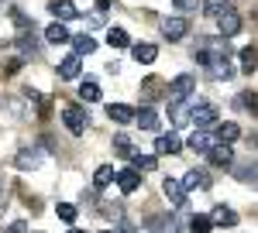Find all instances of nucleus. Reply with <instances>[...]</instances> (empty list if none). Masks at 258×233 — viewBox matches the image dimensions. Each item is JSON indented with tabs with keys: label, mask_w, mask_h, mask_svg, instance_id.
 <instances>
[{
	"label": "nucleus",
	"mask_w": 258,
	"mask_h": 233,
	"mask_svg": "<svg viewBox=\"0 0 258 233\" xmlns=\"http://www.w3.org/2000/svg\"><path fill=\"white\" fill-rule=\"evenodd\" d=\"M214 223H217V226H238V213H234V209H231V206H224V202H220V206H214Z\"/></svg>",
	"instance_id": "22"
},
{
	"label": "nucleus",
	"mask_w": 258,
	"mask_h": 233,
	"mask_svg": "<svg viewBox=\"0 0 258 233\" xmlns=\"http://www.w3.org/2000/svg\"><path fill=\"white\" fill-rule=\"evenodd\" d=\"M117 189L124 195L138 192V189H141V172H138V168H120V172H117Z\"/></svg>",
	"instance_id": "10"
},
{
	"label": "nucleus",
	"mask_w": 258,
	"mask_h": 233,
	"mask_svg": "<svg viewBox=\"0 0 258 233\" xmlns=\"http://www.w3.org/2000/svg\"><path fill=\"white\" fill-rule=\"evenodd\" d=\"M48 14H55V21H76L80 18V7L73 0H52L48 4Z\"/></svg>",
	"instance_id": "12"
},
{
	"label": "nucleus",
	"mask_w": 258,
	"mask_h": 233,
	"mask_svg": "<svg viewBox=\"0 0 258 233\" xmlns=\"http://www.w3.org/2000/svg\"><path fill=\"white\" fill-rule=\"evenodd\" d=\"M145 226H148L152 233H169V223H165L162 216H148V219H145Z\"/></svg>",
	"instance_id": "37"
},
{
	"label": "nucleus",
	"mask_w": 258,
	"mask_h": 233,
	"mask_svg": "<svg viewBox=\"0 0 258 233\" xmlns=\"http://www.w3.org/2000/svg\"><path fill=\"white\" fill-rule=\"evenodd\" d=\"M107 117H110L114 124H135V120H138V110H131V106H124V103H107Z\"/></svg>",
	"instance_id": "16"
},
{
	"label": "nucleus",
	"mask_w": 258,
	"mask_h": 233,
	"mask_svg": "<svg viewBox=\"0 0 258 233\" xmlns=\"http://www.w3.org/2000/svg\"><path fill=\"white\" fill-rule=\"evenodd\" d=\"M4 233H28V223H24V219H18V223H11Z\"/></svg>",
	"instance_id": "40"
},
{
	"label": "nucleus",
	"mask_w": 258,
	"mask_h": 233,
	"mask_svg": "<svg viewBox=\"0 0 258 233\" xmlns=\"http://www.w3.org/2000/svg\"><path fill=\"white\" fill-rule=\"evenodd\" d=\"M69 233H86V230H80V226H73V230H69Z\"/></svg>",
	"instance_id": "42"
},
{
	"label": "nucleus",
	"mask_w": 258,
	"mask_h": 233,
	"mask_svg": "<svg viewBox=\"0 0 258 233\" xmlns=\"http://www.w3.org/2000/svg\"><path fill=\"white\" fill-rule=\"evenodd\" d=\"M238 103L244 106V110H251V113H258V93H251V89H244V93H238Z\"/></svg>",
	"instance_id": "36"
},
{
	"label": "nucleus",
	"mask_w": 258,
	"mask_h": 233,
	"mask_svg": "<svg viewBox=\"0 0 258 233\" xmlns=\"http://www.w3.org/2000/svg\"><path fill=\"white\" fill-rule=\"evenodd\" d=\"M14 48H18V55L21 58H35L38 55V38H35V28H31V31H21L18 35V41H14Z\"/></svg>",
	"instance_id": "9"
},
{
	"label": "nucleus",
	"mask_w": 258,
	"mask_h": 233,
	"mask_svg": "<svg viewBox=\"0 0 258 233\" xmlns=\"http://www.w3.org/2000/svg\"><path fill=\"white\" fill-rule=\"evenodd\" d=\"M55 213H59V219H62V223H76L80 209H76L73 202H59V206H55Z\"/></svg>",
	"instance_id": "33"
},
{
	"label": "nucleus",
	"mask_w": 258,
	"mask_h": 233,
	"mask_svg": "<svg viewBox=\"0 0 258 233\" xmlns=\"http://www.w3.org/2000/svg\"><path fill=\"white\" fill-rule=\"evenodd\" d=\"M131 58H135L138 65H152V62L159 58V48H155L152 41H138V45H131Z\"/></svg>",
	"instance_id": "13"
},
{
	"label": "nucleus",
	"mask_w": 258,
	"mask_h": 233,
	"mask_svg": "<svg viewBox=\"0 0 258 233\" xmlns=\"http://www.w3.org/2000/svg\"><path fill=\"white\" fill-rule=\"evenodd\" d=\"M110 182H117V172L110 165H100L97 172H93V189H107Z\"/></svg>",
	"instance_id": "26"
},
{
	"label": "nucleus",
	"mask_w": 258,
	"mask_h": 233,
	"mask_svg": "<svg viewBox=\"0 0 258 233\" xmlns=\"http://www.w3.org/2000/svg\"><path fill=\"white\" fill-rule=\"evenodd\" d=\"M110 4L114 0H97V11H110Z\"/></svg>",
	"instance_id": "41"
},
{
	"label": "nucleus",
	"mask_w": 258,
	"mask_h": 233,
	"mask_svg": "<svg viewBox=\"0 0 258 233\" xmlns=\"http://www.w3.org/2000/svg\"><path fill=\"white\" fill-rule=\"evenodd\" d=\"M169 117L176 120V127H186L189 117H193V106H186V103H169Z\"/></svg>",
	"instance_id": "27"
},
{
	"label": "nucleus",
	"mask_w": 258,
	"mask_h": 233,
	"mask_svg": "<svg viewBox=\"0 0 258 233\" xmlns=\"http://www.w3.org/2000/svg\"><path fill=\"white\" fill-rule=\"evenodd\" d=\"M41 158H45V155H41V148H38V144H31V148H21L18 155H14V165H18L21 172H35V168L41 165Z\"/></svg>",
	"instance_id": "7"
},
{
	"label": "nucleus",
	"mask_w": 258,
	"mask_h": 233,
	"mask_svg": "<svg viewBox=\"0 0 258 233\" xmlns=\"http://www.w3.org/2000/svg\"><path fill=\"white\" fill-rule=\"evenodd\" d=\"M45 41H48V45H66V41H73L66 21H52V24L45 28Z\"/></svg>",
	"instance_id": "15"
},
{
	"label": "nucleus",
	"mask_w": 258,
	"mask_h": 233,
	"mask_svg": "<svg viewBox=\"0 0 258 233\" xmlns=\"http://www.w3.org/2000/svg\"><path fill=\"white\" fill-rule=\"evenodd\" d=\"M182 185H186V192H193V189H210L214 178H210V172H203V168H189V172L182 175Z\"/></svg>",
	"instance_id": "11"
},
{
	"label": "nucleus",
	"mask_w": 258,
	"mask_h": 233,
	"mask_svg": "<svg viewBox=\"0 0 258 233\" xmlns=\"http://www.w3.org/2000/svg\"><path fill=\"white\" fill-rule=\"evenodd\" d=\"M193 93H197V76H193V72H182V76H176L169 86H165L169 103H186Z\"/></svg>",
	"instance_id": "1"
},
{
	"label": "nucleus",
	"mask_w": 258,
	"mask_h": 233,
	"mask_svg": "<svg viewBox=\"0 0 258 233\" xmlns=\"http://www.w3.org/2000/svg\"><path fill=\"white\" fill-rule=\"evenodd\" d=\"M241 28H244V18H241L234 7H227V11L217 18V35H220V38H234Z\"/></svg>",
	"instance_id": "6"
},
{
	"label": "nucleus",
	"mask_w": 258,
	"mask_h": 233,
	"mask_svg": "<svg viewBox=\"0 0 258 233\" xmlns=\"http://www.w3.org/2000/svg\"><path fill=\"white\" fill-rule=\"evenodd\" d=\"M155 151H159V155H179V151H182L179 134H159L155 137Z\"/></svg>",
	"instance_id": "19"
},
{
	"label": "nucleus",
	"mask_w": 258,
	"mask_h": 233,
	"mask_svg": "<svg viewBox=\"0 0 258 233\" xmlns=\"http://www.w3.org/2000/svg\"><path fill=\"white\" fill-rule=\"evenodd\" d=\"M0 4H7V0H0Z\"/></svg>",
	"instance_id": "45"
},
{
	"label": "nucleus",
	"mask_w": 258,
	"mask_h": 233,
	"mask_svg": "<svg viewBox=\"0 0 258 233\" xmlns=\"http://www.w3.org/2000/svg\"><path fill=\"white\" fill-rule=\"evenodd\" d=\"M241 137V127L234 124V120H224V124H217V141L220 144H234Z\"/></svg>",
	"instance_id": "23"
},
{
	"label": "nucleus",
	"mask_w": 258,
	"mask_h": 233,
	"mask_svg": "<svg viewBox=\"0 0 258 233\" xmlns=\"http://www.w3.org/2000/svg\"><path fill=\"white\" fill-rule=\"evenodd\" d=\"M159 124H162V120H159V110L145 103V106L138 110V127H141V131H159Z\"/></svg>",
	"instance_id": "20"
},
{
	"label": "nucleus",
	"mask_w": 258,
	"mask_h": 233,
	"mask_svg": "<svg viewBox=\"0 0 258 233\" xmlns=\"http://www.w3.org/2000/svg\"><path fill=\"white\" fill-rule=\"evenodd\" d=\"M73 52H76V55H93V52H97V38L86 35V31H83V35H73Z\"/></svg>",
	"instance_id": "21"
},
{
	"label": "nucleus",
	"mask_w": 258,
	"mask_h": 233,
	"mask_svg": "<svg viewBox=\"0 0 258 233\" xmlns=\"http://www.w3.org/2000/svg\"><path fill=\"white\" fill-rule=\"evenodd\" d=\"M62 124H66V131L73 137H83L86 127H90V113L83 106H76V103H69V106H62Z\"/></svg>",
	"instance_id": "2"
},
{
	"label": "nucleus",
	"mask_w": 258,
	"mask_h": 233,
	"mask_svg": "<svg viewBox=\"0 0 258 233\" xmlns=\"http://www.w3.org/2000/svg\"><path fill=\"white\" fill-rule=\"evenodd\" d=\"M100 206H103V216H110L114 223L124 219V202H100Z\"/></svg>",
	"instance_id": "34"
},
{
	"label": "nucleus",
	"mask_w": 258,
	"mask_h": 233,
	"mask_svg": "<svg viewBox=\"0 0 258 233\" xmlns=\"http://www.w3.org/2000/svg\"><path fill=\"white\" fill-rule=\"evenodd\" d=\"M21 65H24V58H11V62H4V76H18L21 72Z\"/></svg>",
	"instance_id": "38"
},
{
	"label": "nucleus",
	"mask_w": 258,
	"mask_h": 233,
	"mask_svg": "<svg viewBox=\"0 0 258 233\" xmlns=\"http://www.w3.org/2000/svg\"><path fill=\"white\" fill-rule=\"evenodd\" d=\"M110 148H114V155L117 158H135V144H131V137L127 134H114V141H110Z\"/></svg>",
	"instance_id": "24"
},
{
	"label": "nucleus",
	"mask_w": 258,
	"mask_h": 233,
	"mask_svg": "<svg viewBox=\"0 0 258 233\" xmlns=\"http://www.w3.org/2000/svg\"><path fill=\"white\" fill-rule=\"evenodd\" d=\"M224 11H227V0H203V14H207V18L217 21Z\"/></svg>",
	"instance_id": "32"
},
{
	"label": "nucleus",
	"mask_w": 258,
	"mask_h": 233,
	"mask_svg": "<svg viewBox=\"0 0 258 233\" xmlns=\"http://www.w3.org/2000/svg\"><path fill=\"white\" fill-rule=\"evenodd\" d=\"M162 195L169 199V206L172 209H186V185H182V178H162Z\"/></svg>",
	"instance_id": "4"
},
{
	"label": "nucleus",
	"mask_w": 258,
	"mask_h": 233,
	"mask_svg": "<svg viewBox=\"0 0 258 233\" xmlns=\"http://www.w3.org/2000/svg\"><path fill=\"white\" fill-rule=\"evenodd\" d=\"M107 45L110 48H131V35L124 28H107Z\"/></svg>",
	"instance_id": "25"
},
{
	"label": "nucleus",
	"mask_w": 258,
	"mask_h": 233,
	"mask_svg": "<svg viewBox=\"0 0 258 233\" xmlns=\"http://www.w3.org/2000/svg\"><path fill=\"white\" fill-rule=\"evenodd\" d=\"M214 144H217V141L207 134V131H193V134L186 137V148H189V151H200V155H207Z\"/></svg>",
	"instance_id": "17"
},
{
	"label": "nucleus",
	"mask_w": 258,
	"mask_h": 233,
	"mask_svg": "<svg viewBox=\"0 0 258 233\" xmlns=\"http://www.w3.org/2000/svg\"><path fill=\"white\" fill-rule=\"evenodd\" d=\"M179 14H193V11H203V0H172Z\"/></svg>",
	"instance_id": "35"
},
{
	"label": "nucleus",
	"mask_w": 258,
	"mask_h": 233,
	"mask_svg": "<svg viewBox=\"0 0 258 233\" xmlns=\"http://www.w3.org/2000/svg\"><path fill=\"white\" fill-rule=\"evenodd\" d=\"M214 226H217V223H214V216H203V213L189 216V233H210Z\"/></svg>",
	"instance_id": "29"
},
{
	"label": "nucleus",
	"mask_w": 258,
	"mask_h": 233,
	"mask_svg": "<svg viewBox=\"0 0 258 233\" xmlns=\"http://www.w3.org/2000/svg\"><path fill=\"white\" fill-rule=\"evenodd\" d=\"M234 178H238L241 185L258 189V161H244V165H238V168H234Z\"/></svg>",
	"instance_id": "18"
},
{
	"label": "nucleus",
	"mask_w": 258,
	"mask_h": 233,
	"mask_svg": "<svg viewBox=\"0 0 258 233\" xmlns=\"http://www.w3.org/2000/svg\"><path fill=\"white\" fill-rule=\"evenodd\" d=\"M162 35L169 41H182L189 35V18L186 14H169V18L162 21Z\"/></svg>",
	"instance_id": "5"
},
{
	"label": "nucleus",
	"mask_w": 258,
	"mask_h": 233,
	"mask_svg": "<svg viewBox=\"0 0 258 233\" xmlns=\"http://www.w3.org/2000/svg\"><path fill=\"white\" fill-rule=\"evenodd\" d=\"M100 233H117V230H100Z\"/></svg>",
	"instance_id": "44"
},
{
	"label": "nucleus",
	"mask_w": 258,
	"mask_h": 233,
	"mask_svg": "<svg viewBox=\"0 0 258 233\" xmlns=\"http://www.w3.org/2000/svg\"><path fill=\"white\" fill-rule=\"evenodd\" d=\"M155 155H135L131 158V168H138V172H155Z\"/></svg>",
	"instance_id": "31"
},
{
	"label": "nucleus",
	"mask_w": 258,
	"mask_h": 233,
	"mask_svg": "<svg viewBox=\"0 0 258 233\" xmlns=\"http://www.w3.org/2000/svg\"><path fill=\"white\" fill-rule=\"evenodd\" d=\"M80 99L83 103H100V86L93 79H83L80 82Z\"/></svg>",
	"instance_id": "30"
},
{
	"label": "nucleus",
	"mask_w": 258,
	"mask_h": 233,
	"mask_svg": "<svg viewBox=\"0 0 258 233\" xmlns=\"http://www.w3.org/2000/svg\"><path fill=\"white\" fill-rule=\"evenodd\" d=\"M207 161L214 165V168H231L234 165V151H231V144H214L210 151H207Z\"/></svg>",
	"instance_id": "8"
},
{
	"label": "nucleus",
	"mask_w": 258,
	"mask_h": 233,
	"mask_svg": "<svg viewBox=\"0 0 258 233\" xmlns=\"http://www.w3.org/2000/svg\"><path fill=\"white\" fill-rule=\"evenodd\" d=\"M0 195H4V178H0Z\"/></svg>",
	"instance_id": "43"
},
{
	"label": "nucleus",
	"mask_w": 258,
	"mask_h": 233,
	"mask_svg": "<svg viewBox=\"0 0 258 233\" xmlns=\"http://www.w3.org/2000/svg\"><path fill=\"white\" fill-rule=\"evenodd\" d=\"M24 99H28V103H35V106H41V93H38V89H31V86L24 89Z\"/></svg>",
	"instance_id": "39"
},
{
	"label": "nucleus",
	"mask_w": 258,
	"mask_h": 233,
	"mask_svg": "<svg viewBox=\"0 0 258 233\" xmlns=\"http://www.w3.org/2000/svg\"><path fill=\"white\" fill-rule=\"evenodd\" d=\"M189 124H193L197 131H210V127H217V106H214V103H193V117H189Z\"/></svg>",
	"instance_id": "3"
},
{
	"label": "nucleus",
	"mask_w": 258,
	"mask_h": 233,
	"mask_svg": "<svg viewBox=\"0 0 258 233\" xmlns=\"http://www.w3.org/2000/svg\"><path fill=\"white\" fill-rule=\"evenodd\" d=\"M238 58H241V72H248V76H251V72H255V65H258V52H255V45H244Z\"/></svg>",
	"instance_id": "28"
},
{
	"label": "nucleus",
	"mask_w": 258,
	"mask_h": 233,
	"mask_svg": "<svg viewBox=\"0 0 258 233\" xmlns=\"http://www.w3.org/2000/svg\"><path fill=\"white\" fill-rule=\"evenodd\" d=\"M80 72H83V55H66L59 62V79H80Z\"/></svg>",
	"instance_id": "14"
}]
</instances>
